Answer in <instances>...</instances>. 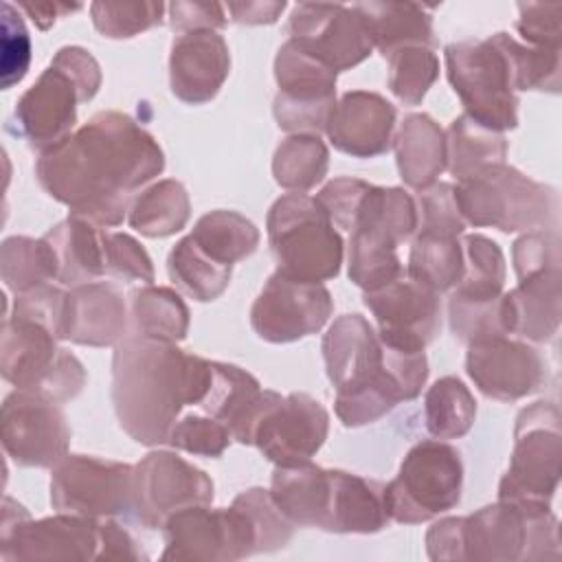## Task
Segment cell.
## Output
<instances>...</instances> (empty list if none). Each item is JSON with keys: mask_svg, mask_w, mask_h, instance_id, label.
<instances>
[{"mask_svg": "<svg viewBox=\"0 0 562 562\" xmlns=\"http://www.w3.org/2000/svg\"><path fill=\"white\" fill-rule=\"evenodd\" d=\"M327 430L329 415L312 395H281L263 389L246 446H257L274 465H299L312 461L325 443Z\"/></svg>", "mask_w": 562, "mask_h": 562, "instance_id": "5bb4252c", "label": "cell"}, {"mask_svg": "<svg viewBox=\"0 0 562 562\" xmlns=\"http://www.w3.org/2000/svg\"><path fill=\"white\" fill-rule=\"evenodd\" d=\"M327 378L336 389V415L347 428L378 422L404 400L384 364V345L362 314L338 316L323 336Z\"/></svg>", "mask_w": 562, "mask_h": 562, "instance_id": "3957f363", "label": "cell"}, {"mask_svg": "<svg viewBox=\"0 0 562 562\" xmlns=\"http://www.w3.org/2000/svg\"><path fill=\"white\" fill-rule=\"evenodd\" d=\"M463 461L443 439L415 443L400 463V472L384 485L389 518L404 525L426 522L459 505Z\"/></svg>", "mask_w": 562, "mask_h": 562, "instance_id": "30bf717a", "label": "cell"}, {"mask_svg": "<svg viewBox=\"0 0 562 562\" xmlns=\"http://www.w3.org/2000/svg\"><path fill=\"white\" fill-rule=\"evenodd\" d=\"M213 481L176 452L154 450L134 465V518L147 529L191 505H211Z\"/></svg>", "mask_w": 562, "mask_h": 562, "instance_id": "d6986e66", "label": "cell"}, {"mask_svg": "<svg viewBox=\"0 0 562 562\" xmlns=\"http://www.w3.org/2000/svg\"><path fill=\"white\" fill-rule=\"evenodd\" d=\"M50 505L94 520L134 514V465L90 454H66L53 465Z\"/></svg>", "mask_w": 562, "mask_h": 562, "instance_id": "9a60e30c", "label": "cell"}, {"mask_svg": "<svg viewBox=\"0 0 562 562\" xmlns=\"http://www.w3.org/2000/svg\"><path fill=\"white\" fill-rule=\"evenodd\" d=\"M454 198L465 224L492 226L503 233L540 231L555 220V189L518 169L496 162L457 180Z\"/></svg>", "mask_w": 562, "mask_h": 562, "instance_id": "52a82bcc", "label": "cell"}, {"mask_svg": "<svg viewBox=\"0 0 562 562\" xmlns=\"http://www.w3.org/2000/svg\"><path fill=\"white\" fill-rule=\"evenodd\" d=\"M415 204L419 217V233L459 237L468 226L454 198V184L450 182H435L428 189L417 191Z\"/></svg>", "mask_w": 562, "mask_h": 562, "instance_id": "681fc988", "label": "cell"}, {"mask_svg": "<svg viewBox=\"0 0 562 562\" xmlns=\"http://www.w3.org/2000/svg\"><path fill=\"white\" fill-rule=\"evenodd\" d=\"M369 182L360 180V178H334L329 180L314 198L321 202V206L327 211V215L331 217L334 226L351 231L356 213L369 191Z\"/></svg>", "mask_w": 562, "mask_h": 562, "instance_id": "6f0895ef", "label": "cell"}, {"mask_svg": "<svg viewBox=\"0 0 562 562\" xmlns=\"http://www.w3.org/2000/svg\"><path fill=\"white\" fill-rule=\"evenodd\" d=\"M426 553L430 560H461V516L437 520L426 531Z\"/></svg>", "mask_w": 562, "mask_h": 562, "instance_id": "94428289", "label": "cell"}, {"mask_svg": "<svg viewBox=\"0 0 562 562\" xmlns=\"http://www.w3.org/2000/svg\"><path fill=\"white\" fill-rule=\"evenodd\" d=\"M336 75L362 64L373 40L362 15L347 4L299 2L290 13V37Z\"/></svg>", "mask_w": 562, "mask_h": 562, "instance_id": "ffe728a7", "label": "cell"}, {"mask_svg": "<svg viewBox=\"0 0 562 562\" xmlns=\"http://www.w3.org/2000/svg\"><path fill=\"white\" fill-rule=\"evenodd\" d=\"M44 239L53 246L59 274L57 279L66 285H79L99 281L105 277V257H103V228L83 220L68 215L57 222Z\"/></svg>", "mask_w": 562, "mask_h": 562, "instance_id": "1f68e13d", "label": "cell"}, {"mask_svg": "<svg viewBox=\"0 0 562 562\" xmlns=\"http://www.w3.org/2000/svg\"><path fill=\"white\" fill-rule=\"evenodd\" d=\"M2 90L20 83L31 64V35L18 7L2 2Z\"/></svg>", "mask_w": 562, "mask_h": 562, "instance_id": "f5cc1de1", "label": "cell"}, {"mask_svg": "<svg viewBox=\"0 0 562 562\" xmlns=\"http://www.w3.org/2000/svg\"><path fill=\"white\" fill-rule=\"evenodd\" d=\"M266 231L277 272L307 283H323L340 272L345 244L316 198L281 195L268 211Z\"/></svg>", "mask_w": 562, "mask_h": 562, "instance_id": "8992f818", "label": "cell"}, {"mask_svg": "<svg viewBox=\"0 0 562 562\" xmlns=\"http://www.w3.org/2000/svg\"><path fill=\"white\" fill-rule=\"evenodd\" d=\"M165 169L158 140L132 116L103 110L55 147L40 154L35 178L70 215L101 228L119 226L132 193Z\"/></svg>", "mask_w": 562, "mask_h": 562, "instance_id": "6da1fadb", "label": "cell"}, {"mask_svg": "<svg viewBox=\"0 0 562 562\" xmlns=\"http://www.w3.org/2000/svg\"><path fill=\"white\" fill-rule=\"evenodd\" d=\"M64 305H66V292L57 285L44 283L33 290L15 294L11 318H22V321L44 325L61 340Z\"/></svg>", "mask_w": 562, "mask_h": 562, "instance_id": "db71d44e", "label": "cell"}, {"mask_svg": "<svg viewBox=\"0 0 562 562\" xmlns=\"http://www.w3.org/2000/svg\"><path fill=\"white\" fill-rule=\"evenodd\" d=\"M189 215L191 202L187 189L182 182L165 178L132 200L127 222L136 233L158 239L182 231L189 222Z\"/></svg>", "mask_w": 562, "mask_h": 562, "instance_id": "836d02e7", "label": "cell"}, {"mask_svg": "<svg viewBox=\"0 0 562 562\" xmlns=\"http://www.w3.org/2000/svg\"><path fill=\"white\" fill-rule=\"evenodd\" d=\"M99 88L101 68L90 50L64 46L18 99L11 132L42 154L75 132L77 105L94 99Z\"/></svg>", "mask_w": 562, "mask_h": 562, "instance_id": "277c9868", "label": "cell"}, {"mask_svg": "<svg viewBox=\"0 0 562 562\" xmlns=\"http://www.w3.org/2000/svg\"><path fill=\"white\" fill-rule=\"evenodd\" d=\"M391 522L384 485L353 472L331 470L329 505L323 531L375 533Z\"/></svg>", "mask_w": 562, "mask_h": 562, "instance_id": "4316f807", "label": "cell"}, {"mask_svg": "<svg viewBox=\"0 0 562 562\" xmlns=\"http://www.w3.org/2000/svg\"><path fill=\"white\" fill-rule=\"evenodd\" d=\"M474 417L476 400L459 378L446 375L428 386L424 397V422L435 439L463 437L472 428Z\"/></svg>", "mask_w": 562, "mask_h": 562, "instance_id": "7bdbcfd3", "label": "cell"}, {"mask_svg": "<svg viewBox=\"0 0 562 562\" xmlns=\"http://www.w3.org/2000/svg\"><path fill=\"white\" fill-rule=\"evenodd\" d=\"M406 277L435 290H452L463 277V248L459 237L417 233L411 246Z\"/></svg>", "mask_w": 562, "mask_h": 562, "instance_id": "8d00e7d4", "label": "cell"}, {"mask_svg": "<svg viewBox=\"0 0 562 562\" xmlns=\"http://www.w3.org/2000/svg\"><path fill=\"white\" fill-rule=\"evenodd\" d=\"M448 318L454 338L465 345L514 334V316L507 292L498 296H468L452 292L448 301Z\"/></svg>", "mask_w": 562, "mask_h": 562, "instance_id": "f35d334b", "label": "cell"}, {"mask_svg": "<svg viewBox=\"0 0 562 562\" xmlns=\"http://www.w3.org/2000/svg\"><path fill=\"white\" fill-rule=\"evenodd\" d=\"M97 560H147L138 540L114 520H99Z\"/></svg>", "mask_w": 562, "mask_h": 562, "instance_id": "91938a15", "label": "cell"}, {"mask_svg": "<svg viewBox=\"0 0 562 562\" xmlns=\"http://www.w3.org/2000/svg\"><path fill=\"white\" fill-rule=\"evenodd\" d=\"M189 237L217 263L233 266L250 257L259 246L257 226L237 211H209L204 213Z\"/></svg>", "mask_w": 562, "mask_h": 562, "instance_id": "d590c367", "label": "cell"}, {"mask_svg": "<svg viewBox=\"0 0 562 562\" xmlns=\"http://www.w3.org/2000/svg\"><path fill=\"white\" fill-rule=\"evenodd\" d=\"M171 29L182 35L191 31H217L226 24V7L220 2H171L167 4Z\"/></svg>", "mask_w": 562, "mask_h": 562, "instance_id": "680465c9", "label": "cell"}, {"mask_svg": "<svg viewBox=\"0 0 562 562\" xmlns=\"http://www.w3.org/2000/svg\"><path fill=\"white\" fill-rule=\"evenodd\" d=\"M402 180L411 189H428L448 169L446 132L428 114H408L393 138Z\"/></svg>", "mask_w": 562, "mask_h": 562, "instance_id": "83f0119b", "label": "cell"}, {"mask_svg": "<svg viewBox=\"0 0 562 562\" xmlns=\"http://www.w3.org/2000/svg\"><path fill=\"white\" fill-rule=\"evenodd\" d=\"M167 443L198 457H222L231 443L228 428L206 413H184L169 430Z\"/></svg>", "mask_w": 562, "mask_h": 562, "instance_id": "c3c4849f", "label": "cell"}, {"mask_svg": "<svg viewBox=\"0 0 562 562\" xmlns=\"http://www.w3.org/2000/svg\"><path fill=\"white\" fill-rule=\"evenodd\" d=\"M213 378V360L176 342L130 334L112 356V406L119 426L143 446L167 443L184 406H200Z\"/></svg>", "mask_w": 562, "mask_h": 562, "instance_id": "7a4b0ae2", "label": "cell"}, {"mask_svg": "<svg viewBox=\"0 0 562 562\" xmlns=\"http://www.w3.org/2000/svg\"><path fill=\"white\" fill-rule=\"evenodd\" d=\"M512 259H514V270L518 279H525L529 274L542 272V270H553L562 266L560 257V237L555 231H529L520 235L514 241L512 248Z\"/></svg>", "mask_w": 562, "mask_h": 562, "instance_id": "11a10c76", "label": "cell"}, {"mask_svg": "<svg viewBox=\"0 0 562 562\" xmlns=\"http://www.w3.org/2000/svg\"><path fill=\"white\" fill-rule=\"evenodd\" d=\"M127 305L108 281L79 283L66 290L61 340L88 347H116L127 331Z\"/></svg>", "mask_w": 562, "mask_h": 562, "instance_id": "484cf974", "label": "cell"}, {"mask_svg": "<svg viewBox=\"0 0 562 562\" xmlns=\"http://www.w3.org/2000/svg\"><path fill=\"white\" fill-rule=\"evenodd\" d=\"M389 59V88L404 105H417L439 77V59L430 46H406Z\"/></svg>", "mask_w": 562, "mask_h": 562, "instance_id": "bcb514c9", "label": "cell"}, {"mask_svg": "<svg viewBox=\"0 0 562 562\" xmlns=\"http://www.w3.org/2000/svg\"><path fill=\"white\" fill-rule=\"evenodd\" d=\"M492 40L498 44L509 64L516 90L560 92V48L529 46L503 31L494 33Z\"/></svg>", "mask_w": 562, "mask_h": 562, "instance_id": "ee69618b", "label": "cell"}, {"mask_svg": "<svg viewBox=\"0 0 562 562\" xmlns=\"http://www.w3.org/2000/svg\"><path fill=\"white\" fill-rule=\"evenodd\" d=\"M285 2H228L226 9L233 15L231 20L235 24H246V26H259V24H274L279 15L285 11Z\"/></svg>", "mask_w": 562, "mask_h": 562, "instance_id": "6125c7cd", "label": "cell"}, {"mask_svg": "<svg viewBox=\"0 0 562 562\" xmlns=\"http://www.w3.org/2000/svg\"><path fill=\"white\" fill-rule=\"evenodd\" d=\"M562 472L560 411L538 400L522 408L514 426L509 468L498 483V501L549 507Z\"/></svg>", "mask_w": 562, "mask_h": 562, "instance_id": "8fae6325", "label": "cell"}, {"mask_svg": "<svg viewBox=\"0 0 562 562\" xmlns=\"http://www.w3.org/2000/svg\"><path fill=\"white\" fill-rule=\"evenodd\" d=\"M443 57L448 81L465 108L463 114L501 134L518 125L512 70L492 37L452 42L446 46Z\"/></svg>", "mask_w": 562, "mask_h": 562, "instance_id": "7c38bea8", "label": "cell"}, {"mask_svg": "<svg viewBox=\"0 0 562 562\" xmlns=\"http://www.w3.org/2000/svg\"><path fill=\"white\" fill-rule=\"evenodd\" d=\"M4 452L22 468H53L68 454L70 426L57 402L15 389L2 402Z\"/></svg>", "mask_w": 562, "mask_h": 562, "instance_id": "ac0fdd59", "label": "cell"}, {"mask_svg": "<svg viewBox=\"0 0 562 562\" xmlns=\"http://www.w3.org/2000/svg\"><path fill=\"white\" fill-rule=\"evenodd\" d=\"M18 9H22L33 22L37 29L46 31L55 24L57 18H64L72 11H79L81 4H66V2H26V0H20L18 2Z\"/></svg>", "mask_w": 562, "mask_h": 562, "instance_id": "be15d7a7", "label": "cell"}, {"mask_svg": "<svg viewBox=\"0 0 562 562\" xmlns=\"http://www.w3.org/2000/svg\"><path fill=\"white\" fill-rule=\"evenodd\" d=\"M167 4L162 2H92L90 15L94 29L110 40L134 37L143 31L158 26L165 18Z\"/></svg>", "mask_w": 562, "mask_h": 562, "instance_id": "7dc6e473", "label": "cell"}, {"mask_svg": "<svg viewBox=\"0 0 562 562\" xmlns=\"http://www.w3.org/2000/svg\"><path fill=\"white\" fill-rule=\"evenodd\" d=\"M353 9L362 15L373 48L384 57L406 46H430L435 44L432 13L428 7L417 2H358Z\"/></svg>", "mask_w": 562, "mask_h": 562, "instance_id": "4dcf8cb0", "label": "cell"}, {"mask_svg": "<svg viewBox=\"0 0 562 562\" xmlns=\"http://www.w3.org/2000/svg\"><path fill=\"white\" fill-rule=\"evenodd\" d=\"M362 299L378 323V336L389 345L424 351L441 329L439 294L406 274Z\"/></svg>", "mask_w": 562, "mask_h": 562, "instance_id": "7402d4cb", "label": "cell"}, {"mask_svg": "<svg viewBox=\"0 0 562 562\" xmlns=\"http://www.w3.org/2000/svg\"><path fill=\"white\" fill-rule=\"evenodd\" d=\"M235 501L250 514L259 533V553L283 549L292 538V522L277 507L270 490L250 487L235 496Z\"/></svg>", "mask_w": 562, "mask_h": 562, "instance_id": "f907efd6", "label": "cell"}, {"mask_svg": "<svg viewBox=\"0 0 562 562\" xmlns=\"http://www.w3.org/2000/svg\"><path fill=\"white\" fill-rule=\"evenodd\" d=\"M0 274L15 294L50 283L59 274L55 250L44 237H7L0 250Z\"/></svg>", "mask_w": 562, "mask_h": 562, "instance_id": "b9f144b4", "label": "cell"}, {"mask_svg": "<svg viewBox=\"0 0 562 562\" xmlns=\"http://www.w3.org/2000/svg\"><path fill=\"white\" fill-rule=\"evenodd\" d=\"M261 393V384L246 369L213 360L211 386L198 408L222 422L231 439L246 446L250 419L259 406Z\"/></svg>", "mask_w": 562, "mask_h": 562, "instance_id": "f546056e", "label": "cell"}, {"mask_svg": "<svg viewBox=\"0 0 562 562\" xmlns=\"http://www.w3.org/2000/svg\"><path fill=\"white\" fill-rule=\"evenodd\" d=\"M463 248V277L454 292L468 296H498L505 285V257L498 244L481 233L465 235Z\"/></svg>", "mask_w": 562, "mask_h": 562, "instance_id": "f6af8a7d", "label": "cell"}, {"mask_svg": "<svg viewBox=\"0 0 562 562\" xmlns=\"http://www.w3.org/2000/svg\"><path fill=\"white\" fill-rule=\"evenodd\" d=\"M327 165L329 149L318 134H290L272 156V176L290 193H303L325 178Z\"/></svg>", "mask_w": 562, "mask_h": 562, "instance_id": "60d3db41", "label": "cell"}, {"mask_svg": "<svg viewBox=\"0 0 562 562\" xmlns=\"http://www.w3.org/2000/svg\"><path fill=\"white\" fill-rule=\"evenodd\" d=\"M99 520L57 512L33 520L29 512L4 496L0 527V558L18 560H97Z\"/></svg>", "mask_w": 562, "mask_h": 562, "instance_id": "2e32d148", "label": "cell"}, {"mask_svg": "<svg viewBox=\"0 0 562 562\" xmlns=\"http://www.w3.org/2000/svg\"><path fill=\"white\" fill-rule=\"evenodd\" d=\"M465 371L483 395L516 402L542 386L547 362L529 342L498 336L468 345Z\"/></svg>", "mask_w": 562, "mask_h": 562, "instance_id": "603a6c76", "label": "cell"}, {"mask_svg": "<svg viewBox=\"0 0 562 562\" xmlns=\"http://www.w3.org/2000/svg\"><path fill=\"white\" fill-rule=\"evenodd\" d=\"M130 318L134 334L162 338V340H184L189 331V307L182 296L162 285L145 283L130 294Z\"/></svg>", "mask_w": 562, "mask_h": 562, "instance_id": "e575fe53", "label": "cell"}, {"mask_svg": "<svg viewBox=\"0 0 562 562\" xmlns=\"http://www.w3.org/2000/svg\"><path fill=\"white\" fill-rule=\"evenodd\" d=\"M331 490V470L312 461L299 465H277L270 494L283 516L299 527H325Z\"/></svg>", "mask_w": 562, "mask_h": 562, "instance_id": "f1b7e54d", "label": "cell"}, {"mask_svg": "<svg viewBox=\"0 0 562 562\" xmlns=\"http://www.w3.org/2000/svg\"><path fill=\"white\" fill-rule=\"evenodd\" d=\"M558 518L551 507L498 501L461 516V560H558Z\"/></svg>", "mask_w": 562, "mask_h": 562, "instance_id": "ba28073f", "label": "cell"}, {"mask_svg": "<svg viewBox=\"0 0 562 562\" xmlns=\"http://www.w3.org/2000/svg\"><path fill=\"white\" fill-rule=\"evenodd\" d=\"M448 169L457 180L476 173L483 167L505 162L507 140L501 132L487 130L468 114L457 116L446 130Z\"/></svg>", "mask_w": 562, "mask_h": 562, "instance_id": "74e56055", "label": "cell"}, {"mask_svg": "<svg viewBox=\"0 0 562 562\" xmlns=\"http://www.w3.org/2000/svg\"><path fill=\"white\" fill-rule=\"evenodd\" d=\"M171 281L200 303L215 301L231 283L233 266L211 259L189 235L182 237L167 257Z\"/></svg>", "mask_w": 562, "mask_h": 562, "instance_id": "ab89813d", "label": "cell"}, {"mask_svg": "<svg viewBox=\"0 0 562 562\" xmlns=\"http://www.w3.org/2000/svg\"><path fill=\"white\" fill-rule=\"evenodd\" d=\"M274 79L277 125L290 134L325 132L336 105V72L288 40L274 57Z\"/></svg>", "mask_w": 562, "mask_h": 562, "instance_id": "e0dca14e", "label": "cell"}, {"mask_svg": "<svg viewBox=\"0 0 562 562\" xmlns=\"http://www.w3.org/2000/svg\"><path fill=\"white\" fill-rule=\"evenodd\" d=\"M57 340L44 325L9 316L2 323V378L20 391L37 393L57 404L75 400L88 375L79 358L57 347Z\"/></svg>", "mask_w": 562, "mask_h": 562, "instance_id": "9c48e42d", "label": "cell"}, {"mask_svg": "<svg viewBox=\"0 0 562 562\" xmlns=\"http://www.w3.org/2000/svg\"><path fill=\"white\" fill-rule=\"evenodd\" d=\"M103 257L105 274L123 281H154V263L147 250L127 233L103 228Z\"/></svg>", "mask_w": 562, "mask_h": 562, "instance_id": "816d5d0a", "label": "cell"}, {"mask_svg": "<svg viewBox=\"0 0 562 562\" xmlns=\"http://www.w3.org/2000/svg\"><path fill=\"white\" fill-rule=\"evenodd\" d=\"M231 70L228 44L217 31H191L173 40L169 86L176 99L202 105L215 99Z\"/></svg>", "mask_w": 562, "mask_h": 562, "instance_id": "cb8c5ba5", "label": "cell"}, {"mask_svg": "<svg viewBox=\"0 0 562 562\" xmlns=\"http://www.w3.org/2000/svg\"><path fill=\"white\" fill-rule=\"evenodd\" d=\"M560 281V268L518 279V285L507 292L514 316V334L533 342H547L558 334L562 301Z\"/></svg>", "mask_w": 562, "mask_h": 562, "instance_id": "d6a6232c", "label": "cell"}, {"mask_svg": "<svg viewBox=\"0 0 562 562\" xmlns=\"http://www.w3.org/2000/svg\"><path fill=\"white\" fill-rule=\"evenodd\" d=\"M162 560L233 562L259 553V533L250 514L233 501L231 507L191 505L162 525Z\"/></svg>", "mask_w": 562, "mask_h": 562, "instance_id": "4fadbf2b", "label": "cell"}, {"mask_svg": "<svg viewBox=\"0 0 562 562\" xmlns=\"http://www.w3.org/2000/svg\"><path fill=\"white\" fill-rule=\"evenodd\" d=\"M417 224V204L408 191L371 184L349 231V279L364 292L402 279L406 270L397 246L413 237Z\"/></svg>", "mask_w": 562, "mask_h": 562, "instance_id": "5b68a950", "label": "cell"}, {"mask_svg": "<svg viewBox=\"0 0 562 562\" xmlns=\"http://www.w3.org/2000/svg\"><path fill=\"white\" fill-rule=\"evenodd\" d=\"M516 31L529 46L560 48L562 2H522L518 4Z\"/></svg>", "mask_w": 562, "mask_h": 562, "instance_id": "9f6ffc18", "label": "cell"}, {"mask_svg": "<svg viewBox=\"0 0 562 562\" xmlns=\"http://www.w3.org/2000/svg\"><path fill=\"white\" fill-rule=\"evenodd\" d=\"M395 105L369 90L345 92L327 121L331 145L353 158H373L389 151L395 132Z\"/></svg>", "mask_w": 562, "mask_h": 562, "instance_id": "d4e9b609", "label": "cell"}, {"mask_svg": "<svg viewBox=\"0 0 562 562\" xmlns=\"http://www.w3.org/2000/svg\"><path fill=\"white\" fill-rule=\"evenodd\" d=\"M331 312L334 301L323 283L274 272L250 307V325L261 340L283 345L321 331Z\"/></svg>", "mask_w": 562, "mask_h": 562, "instance_id": "44dd1931", "label": "cell"}]
</instances>
